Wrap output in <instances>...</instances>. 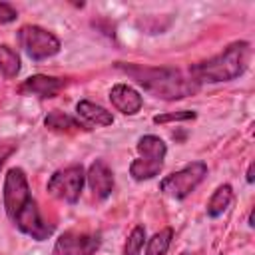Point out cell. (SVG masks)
Returning <instances> with one entry per match:
<instances>
[{
	"instance_id": "13",
	"label": "cell",
	"mask_w": 255,
	"mask_h": 255,
	"mask_svg": "<svg viewBox=\"0 0 255 255\" xmlns=\"http://www.w3.org/2000/svg\"><path fill=\"white\" fill-rule=\"evenodd\" d=\"M231 201H233V189H231V185H229V183L219 185V187L213 191L211 199L207 201V215H209V217H219V215H223V213L227 211V207L231 205Z\"/></svg>"
},
{
	"instance_id": "4",
	"label": "cell",
	"mask_w": 255,
	"mask_h": 255,
	"mask_svg": "<svg viewBox=\"0 0 255 255\" xmlns=\"http://www.w3.org/2000/svg\"><path fill=\"white\" fill-rule=\"evenodd\" d=\"M137 153L139 157L129 163V175L135 181H147L155 175H159L163 167V159L167 153V145L159 135L147 133L137 139Z\"/></svg>"
},
{
	"instance_id": "12",
	"label": "cell",
	"mask_w": 255,
	"mask_h": 255,
	"mask_svg": "<svg viewBox=\"0 0 255 255\" xmlns=\"http://www.w3.org/2000/svg\"><path fill=\"white\" fill-rule=\"evenodd\" d=\"M76 114L90 126H112L114 124L112 112H108L106 108H102L100 104H94L90 100H80L76 104Z\"/></svg>"
},
{
	"instance_id": "19",
	"label": "cell",
	"mask_w": 255,
	"mask_h": 255,
	"mask_svg": "<svg viewBox=\"0 0 255 255\" xmlns=\"http://www.w3.org/2000/svg\"><path fill=\"white\" fill-rule=\"evenodd\" d=\"M18 149V141L8 139V137H0V169L6 163V159Z\"/></svg>"
},
{
	"instance_id": "16",
	"label": "cell",
	"mask_w": 255,
	"mask_h": 255,
	"mask_svg": "<svg viewBox=\"0 0 255 255\" xmlns=\"http://www.w3.org/2000/svg\"><path fill=\"white\" fill-rule=\"evenodd\" d=\"M0 72L6 80H12L20 74V56L6 44H0Z\"/></svg>"
},
{
	"instance_id": "20",
	"label": "cell",
	"mask_w": 255,
	"mask_h": 255,
	"mask_svg": "<svg viewBox=\"0 0 255 255\" xmlns=\"http://www.w3.org/2000/svg\"><path fill=\"white\" fill-rule=\"evenodd\" d=\"M18 18V10L10 2H0V24H10Z\"/></svg>"
},
{
	"instance_id": "15",
	"label": "cell",
	"mask_w": 255,
	"mask_h": 255,
	"mask_svg": "<svg viewBox=\"0 0 255 255\" xmlns=\"http://www.w3.org/2000/svg\"><path fill=\"white\" fill-rule=\"evenodd\" d=\"M171 239H173V229L171 227L159 229L157 233H153L145 241V255H167Z\"/></svg>"
},
{
	"instance_id": "7",
	"label": "cell",
	"mask_w": 255,
	"mask_h": 255,
	"mask_svg": "<svg viewBox=\"0 0 255 255\" xmlns=\"http://www.w3.org/2000/svg\"><path fill=\"white\" fill-rule=\"evenodd\" d=\"M84 181H86V171L80 163L62 167L58 171H54L48 179V191L50 195H54L60 201L66 203H76L82 195L84 189Z\"/></svg>"
},
{
	"instance_id": "23",
	"label": "cell",
	"mask_w": 255,
	"mask_h": 255,
	"mask_svg": "<svg viewBox=\"0 0 255 255\" xmlns=\"http://www.w3.org/2000/svg\"><path fill=\"white\" fill-rule=\"evenodd\" d=\"M181 255H189V253H181Z\"/></svg>"
},
{
	"instance_id": "3",
	"label": "cell",
	"mask_w": 255,
	"mask_h": 255,
	"mask_svg": "<svg viewBox=\"0 0 255 255\" xmlns=\"http://www.w3.org/2000/svg\"><path fill=\"white\" fill-rule=\"evenodd\" d=\"M249 52H251L249 42H245V40L233 42L221 54H217L209 60H203L199 64H193L189 68V74L197 84L231 82L245 72L247 62H249Z\"/></svg>"
},
{
	"instance_id": "10",
	"label": "cell",
	"mask_w": 255,
	"mask_h": 255,
	"mask_svg": "<svg viewBox=\"0 0 255 255\" xmlns=\"http://www.w3.org/2000/svg\"><path fill=\"white\" fill-rule=\"evenodd\" d=\"M86 181L94 191V197L98 199H106L114 191V171L104 159L92 161V165L86 171Z\"/></svg>"
},
{
	"instance_id": "14",
	"label": "cell",
	"mask_w": 255,
	"mask_h": 255,
	"mask_svg": "<svg viewBox=\"0 0 255 255\" xmlns=\"http://www.w3.org/2000/svg\"><path fill=\"white\" fill-rule=\"evenodd\" d=\"M44 124H46V128H50V129H54V131H76V129H88L82 122H78L76 118H72V116H68V114L60 112V110H52V112L46 116Z\"/></svg>"
},
{
	"instance_id": "22",
	"label": "cell",
	"mask_w": 255,
	"mask_h": 255,
	"mask_svg": "<svg viewBox=\"0 0 255 255\" xmlns=\"http://www.w3.org/2000/svg\"><path fill=\"white\" fill-rule=\"evenodd\" d=\"M255 223H253V209H251V213H249V227H253Z\"/></svg>"
},
{
	"instance_id": "5",
	"label": "cell",
	"mask_w": 255,
	"mask_h": 255,
	"mask_svg": "<svg viewBox=\"0 0 255 255\" xmlns=\"http://www.w3.org/2000/svg\"><path fill=\"white\" fill-rule=\"evenodd\" d=\"M18 44L24 50V54L34 60V62H42L48 58H54L60 50H62V42L56 34H52L50 30L36 26V24H26L16 32Z\"/></svg>"
},
{
	"instance_id": "2",
	"label": "cell",
	"mask_w": 255,
	"mask_h": 255,
	"mask_svg": "<svg viewBox=\"0 0 255 255\" xmlns=\"http://www.w3.org/2000/svg\"><path fill=\"white\" fill-rule=\"evenodd\" d=\"M122 72H126L129 78H133L147 94L173 102L193 96L199 90V84L191 78V74H185L175 68H151L141 64H116Z\"/></svg>"
},
{
	"instance_id": "6",
	"label": "cell",
	"mask_w": 255,
	"mask_h": 255,
	"mask_svg": "<svg viewBox=\"0 0 255 255\" xmlns=\"http://www.w3.org/2000/svg\"><path fill=\"white\" fill-rule=\"evenodd\" d=\"M205 175H207V165L203 161H191L183 165L179 171L163 177L159 189L173 199H185L203 181Z\"/></svg>"
},
{
	"instance_id": "1",
	"label": "cell",
	"mask_w": 255,
	"mask_h": 255,
	"mask_svg": "<svg viewBox=\"0 0 255 255\" xmlns=\"http://www.w3.org/2000/svg\"><path fill=\"white\" fill-rule=\"evenodd\" d=\"M2 199L4 211L18 231L32 237L34 241H46L48 237H52L54 225L42 217L22 167H10L6 171Z\"/></svg>"
},
{
	"instance_id": "9",
	"label": "cell",
	"mask_w": 255,
	"mask_h": 255,
	"mask_svg": "<svg viewBox=\"0 0 255 255\" xmlns=\"http://www.w3.org/2000/svg\"><path fill=\"white\" fill-rule=\"evenodd\" d=\"M66 80L64 78H56V76H44V74H36L26 78L20 86L18 92L22 96H36L40 100H50L56 98L64 88H66Z\"/></svg>"
},
{
	"instance_id": "17",
	"label": "cell",
	"mask_w": 255,
	"mask_h": 255,
	"mask_svg": "<svg viewBox=\"0 0 255 255\" xmlns=\"http://www.w3.org/2000/svg\"><path fill=\"white\" fill-rule=\"evenodd\" d=\"M145 229L141 225H135L131 229V233L128 235L126 239V245H124V255H139L143 245H145Z\"/></svg>"
},
{
	"instance_id": "18",
	"label": "cell",
	"mask_w": 255,
	"mask_h": 255,
	"mask_svg": "<svg viewBox=\"0 0 255 255\" xmlns=\"http://www.w3.org/2000/svg\"><path fill=\"white\" fill-rule=\"evenodd\" d=\"M197 114L193 110H179V112H169V114H159L153 116V124H167V122H185L193 120Z\"/></svg>"
},
{
	"instance_id": "21",
	"label": "cell",
	"mask_w": 255,
	"mask_h": 255,
	"mask_svg": "<svg viewBox=\"0 0 255 255\" xmlns=\"http://www.w3.org/2000/svg\"><path fill=\"white\" fill-rule=\"evenodd\" d=\"M253 181H255V161H251L247 167V183H253Z\"/></svg>"
},
{
	"instance_id": "11",
	"label": "cell",
	"mask_w": 255,
	"mask_h": 255,
	"mask_svg": "<svg viewBox=\"0 0 255 255\" xmlns=\"http://www.w3.org/2000/svg\"><path fill=\"white\" fill-rule=\"evenodd\" d=\"M110 102L124 116H135L143 106V98L139 96V92L128 84H116L110 90Z\"/></svg>"
},
{
	"instance_id": "8",
	"label": "cell",
	"mask_w": 255,
	"mask_h": 255,
	"mask_svg": "<svg viewBox=\"0 0 255 255\" xmlns=\"http://www.w3.org/2000/svg\"><path fill=\"white\" fill-rule=\"evenodd\" d=\"M102 245V237L98 233L84 231H64L52 249V255H94Z\"/></svg>"
}]
</instances>
